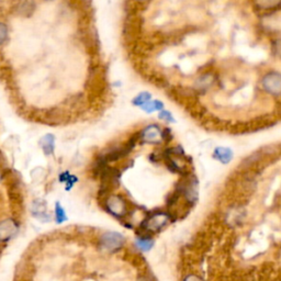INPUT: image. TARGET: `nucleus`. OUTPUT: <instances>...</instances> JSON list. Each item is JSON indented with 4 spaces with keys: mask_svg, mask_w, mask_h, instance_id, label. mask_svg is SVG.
Here are the masks:
<instances>
[{
    "mask_svg": "<svg viewBox=\"0 0 281 281\" xmlns=\"http://www.w3.org/2000/svg\"><path fill=\"white\" fill-rule=\"evenodd\" d=\"M55 220L59 224L64 223L66 220H67L65 210L63 209V206L60 205V202H56V204H55Z\"/></svg>",
    "mask_w": 281,
    "mask_h": 281,
    "instance_id": "a211bd4d",
    "label": "nucleus"
},
{
    "mask_svg": "<svg viewBox=\"0 0 281 281\" xmlns=\"http://www.w3.org/2000/svg\"><path fill=\"white\" fill-rule=\"evenodd\" d=\"M140 139L148 144H161L164 140V131L157 124H149L142 131Z\"/></svg>",
    "mask_w": 281,
    "mask_h": 281,
    "instance_id": "20e7f679",
    "label": "nucleus"
},
{
    "mask_svg": "<svg viewBox=\"0 0 281 281\" xmlns=\"http://www.w3.org/2000/svg\"><path fill=\"white\" fill-rule=\"evenodd\" d=\"M261 87L267 95L271 97H281V72L268 70L261 79Z\"/></svg>",
    "mask_w": 281,
    "mask_h": 281,
    "instance_id": "f257e3e1",
    "label": "nucleus"
},
{
    "mask_svg": "<svg viewBox=\"0 0 281 281\" xmlns=\"http://www.w3.org/2000/svg\"><path fill=\"white\" fill-rule=\"evenodd\" d=\"M135 2H138V3H146V2H149L151 0H134Z\"/></svg>",
    "mask_w": 281,
    "mask_h": 281,
    "instance_id": "412c9836",
    "label": "nucleus"
},
{
    "mask_svg": "<svg viewBox=\"0 0 281 281\" xmlns=\"http://www.w3.org/2000/svg\"><path fill=\"white\" fill-rule=\"evenodd\" d=\"M135 245L136 247L140 250H142V252H148V250H151L153 248L154 241L147 236L140 237V239L135 241Z\"/></svg>",
    "mask_w": 281,
    "mask_h": 281,
    "instance_id": "f3484780",
    "label": "nucleus"
},
{
    "mask_svg": "<svg viewBox=\"0 0 281 281\" xmlns=\"http://www.w3.org/2000/svg\"><path fill=\"white\" fill-rule=\"evenodd\" d=\"M37 1L35 0H18L15 11L18 16L22 18H30L37 10Z\"/></svg>",
    "mask_w": 281,
    "mask_h": 281,
    "instance_id": "423d86ee",
    "label": "nucleus"
},
{
    "mask_svg": "<svg viewBox=\"0 0 281 281\" xmlns=\"http://www.w3.org/2000/svg\"><path fill=\"white\" fill-rule=\"evenodd\" d=\"M165 108V104L161 100H149L148 102H146L145 104H143L142 107H140V109L143 110V111L145 113H148V114H151V113H154V112H160L161 111V110H164Z\"/></svg>",
    "mask_w": 281,
    "mask_h": 281,
    "instance_id": "4468645a",
    "label": "nucleus"
},
{
    "mask_svg": "<svg viewBox=\"0 0 281 281\" xmlns=\"http://www.w3.org/2000/svg\"><path fill=\"white\" fill-rule=\"evenodd\" d=\"M44 2H53V1H56V0H42Z\"/></svg>",
    "mask_w": 281,
    "mask_h": 281,
    "instance_id": "4be33fe9",
    "label": "nucleus"
},
{
    "mask_svg": "<svg viewBox=\"0 0 281 281\" xmlns=\"http://www.w3.org/2000/svg\"><path fill=\"white\" fill-rule=\"evenodd\" d=\"M169 222V214L165 212H158L149 215V217L143 222L142 226L148 232H160L162 227L167 225Z\"/></svg>",
    "mask_w": 281,
    "mask_h": 281,
    "instance_id": "7ed1b4c3",
    "label": "nucleus"
},
{
    "mask_svg": "<svg viewBox=\"0 0 281 281\" xmlns=\"http://www.w3.org/2000/svg\"><path fill=\"white\" fill-rule=\"evenodd\" d=\"M158 118H160L161 121H165L167 123H175L176 122L173 113L168 111V110H165V109L158 112Z\"/></svg>",
    "mask_w": 281,
    "mask_h": 281,
    "instance_id": "6ab92c4d",
    "label": "nucleus"
},
{
    "mask_svg": "<svg viewBox=\"0 0 281 281\" xmlns=\"http://www.w3.org/2000/svg\"><path fill=\"white\" fill-rule=\"evenodd\" d=\"M41 201L42 200H35L33 202V206H32V213L35 218H38L40 221H50V215L46 213V206L45 203L42 205V208H40L41 206Z\"/></svg>",
    "mask_w": 281,
    "mask_h": 281,
    "instance_id": "f8f14e48",
    "label": "nucleus"
},
{
    "mask_svg": "<svg viewBox=\"0 0 281 281\" xmlns=\"http://www.w3.org/2000/svg\"><path fill=\"white\" fill-rule=\"evenodd\" d=\"M0 180H1V176H0Z\"/></svg>",
    "mask_w": 281,
    "mask_h": 281,
    "instance_id": "5701e85b",
    "label": "nucleus"
},
{
    "mask_svg": "<svg viewBox=\"0 0 281 281\" xmlns=\"http://www.w3.org/2000/svg\"><path fill=\"white\" fill-rule=\"evenodd\" d=\"M18 232L17 223L12 219H7L0 222V241L11 240Z\"/></svg>",
    "mask_w": 281,
    "mask_h": 281,
    "instance_id": "0eeeda50",
    "label": "nucleus"
},
{
    "mask_svg": "<svg viewBox=\"0 0 281 281\" xmlns=\"http://www.w3.org/2000/svg\"><path fill=\"white\" fill-rule=\"evenodd\" d=\"M10 40V28L6 21L0 20V48L3 47Z\"/></svg>",
    "mask_w": 281,
    "mask_h": 281,
    "instance_id": "2eb2a0df",
    "label": "nucleus"
},
{
    "mask_svg": "<svg viewBox=\"0 0 281 281\" xmlns=\"http://www.w3.org/2000/svg\"><path fill=\"white\" fill-rule=\"evenodd\" d=\"M215 80H217V79H215L213 73H204L196 79L195 88L200 91H205L214 85Z\"/></svg>",
    "mask_w": 281,
    "mask_h": 281,
    "instance_id": "1a4fd4ad",
    "label": "nucleus"
},
{
    "mask_svg": "<svg viewBox=\"0 0 281 281\" xmlns=\"http://www.w3.org/2000/svg\"><path fill=\"white\" fill-rule=\"evenodd\" d=\"M107 208L114 217H124L127 212L126 203L123 198L119 196H111L107 200Z\"/></svg>",
    "mask_w": 281,
    "mask_h": 281,
    "instance_id": "39448f33",
    "label": "nucleus"
},
{
    "mask_svg": "<svg viewBox=\"0 0 281 281\" xmlns=\"http://www.w3.org/2000/svg\"><path fill=\"white\" fill-rule=\"evenodd\" d=\"M54 144H55V138L53 134H46L40 140V145L43 152L45 153V155H51L54 152Z\"/></svg>",
    "mask_w": 281,
    "mask_h": 281,
    "instance_id": "ddd939ff",
    "label": "nucleus"
},
{
    "mask_svg": "<svg viewBox=\"0 0 281 281\" xmlns=\"http://www.w3.org/2000/svg\"><path fill=\"white\" fill-rule=\"evenodd\" d=\"M152 100V94L149 91H140V94L136 95L133 99H132V104L135 107H142L143 104L148 102Z\"/></svg>",
    "mask_w": 281,
    "mask_h": 281,
    "instance_id": "dca6fc26",
    "label": "nucleus"
},
{
    "mask_svg": "<svg viewBox=\"0 0 281 281\" xmlns=\"http://www.w3.org/2000/svg\"><path fill=\"white\" fill-rule=\"evenodd\" d=\"M182 281H204V280L202 279L201 277H199V276L190 274V275H188V276L184 277V278L182 279Z\"/></svg>",
    "mask_w": 281,
    "mask_h": 281,
    "instance_id": "aec40b11",
    "label": "nucleus"
},
{
    "mask_svg": "<svg viewBox=\"0 0 281 281\" xmlns=\"http://www.w3.org/2000/svg\"><path fill=\"white\" fill-rule=\"evenodd\" d=\"M254 4L258 10L271 11L281 7V0H254Z\"/></svg>",
    "mask_w": 281,
    "mask_h": 281,
    "instance_id": "9b49d317",
    "label": "nucleus"
},
{
    "mask_svg": "<svg viewBox=\"0 0 281 281\" xmlns=\"http://www.w3.org/2000/svg\"><path fill=\"white\" fill-rule=\"evenodd\" d=\"M124 236L118 232L104 233L100 239L101 246L108 252H117V250L121 249L122 246L124 245Z\"/></svg>",
    "mask_w": 281,
    "mask_h": 281,
    "instance_id": "f03ea898",
    "label": "nucleus"
},
{
    "mask_svg": "<svg viewBox=\"0 0 281 281\" xmlns=\"http://www.w3.org/2000/svg\"><path fill=\"white\" fill-rule=\"evenodd\" d=\"M182 192L189 202H195L198 199V182L196 180H189L182 186Z\"/></svg>",
    "mask_w": 281,
    "mask_h": 281,
    "instance_id": "9d476101",
    "label": "nucleus"
},
{
    "mask_svg": "<svg viewBox=\"0 0 281 281\" xmlns=\"http://www.w3.org/2000/svg\"><path fill=\"white\" fill-rule=\"evenodd\" d=\"M213 157L219 162H221L223 165H227L233 161L234 158V152L233 149L226 146H218L214 148L213 151Z\"/></svg>",
    "mask_w": 281,
    "mask_h": 281,
    "instance_id": "6e6552de",
    "label": "nucleus"
}]
</instances>
